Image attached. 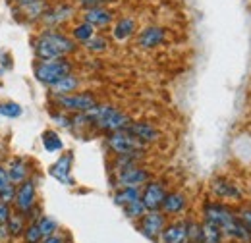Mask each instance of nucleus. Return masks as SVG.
<instances>
[{
	"label": "nucleus",
	"instance_id": "obj_2",
	"mask_svg": "<svg viewBox=\"0 0 251 243\" xmlns=\"http://www.w3.org/2000/svg\"><path fill=\"white\" fill-rule=\"evenodd\" d=\"M87 118L91 122V125H95L97 129L110 133V131H118V129H127V125L131 123V118L118 110L112 104H95L89 112H85Z\"/></svg>",
	"mask_w": 251,
	"mask_h": 243
},
{
	"label": "nucleus",
	"instance_id": "obj_5",
	"mask_svg": "<svg viewBox=\"0 0 251 243\" xmlns=\"http://www.w3.org/2000/svg\"><path fill=\"white\" fill-rule=\"evenodd\" d=\"M106 147L114 154H127V152L133 151H145L147 145H143L127 129H118V131L106 133Z\"/></svg>",
	"mask_w": 251,
	"mask_h": 243
},
{
	"label": "nucleus",
	"instance_id": "obj_10",
	"mask_svg": "<svg viewBox=\"0 0 251 243\" xmlns=\"http://www.w3.org/2000/svg\"><path fill=\"white\" fill-rule=\"evenodd\" d=\"M151 180V174L143 166H129L116 170V187H141Z\"/></svg>",
	"mask_w": 251,
	"mask_h": 243
},
{
	"label": "nucleus",
	"instance_id": "obj_4",
	"mask_svg": "<svg viewBox=\"0 0 251 243\" xmlns=\"http://www.w3.org/2000/svg\"><path fill=\"white\" fill-rule=\"evenodd\" d=\"M54 104L58 106V110L68 114H83L97 104V97L93 93H68L54 97Z\"/></svg>",
	"mask_w": 251,
	"mask_h": 243
},
{
	"label": "nucleus",
	"instance_id": "obj_40",
	"mask_svg": "<svg viewBox=\"0 0 251 243\" xmlns=\"http://www.w3.org/2000/svg\"><path fill=\"white\" fill-rule=\"evenodd\" d=\"M41 243H64V238L62 236H58V234H52V236H47V238H43Z\"/></svg>",
	"mask_w": 251,
	"mask_h": 243
},
{
	"label": "nucleus",
	"instance_id": "obj_7",
	"mask_svg": "<svg viewBox=\"0 0 251 243\" xmlns=\"http://www.w3.org/2000/svg\"><path fill=\"white\" fill-rule=\"evenodd\" d=\"M74 16H75V6L68 4V2H58L54 6H49L45 16L41 18V24L47 29H58L60 25L68 24Z\"/></svg>",
	"mask_w": 251,
	"mask_h": 243
},
{
	"label": "nucleus",
	"instance_id": "obj_13",
	"mask_svg": "<svg viewBox=\"0 0 251 243\" xmlns=\"http://www.w3.org/2000/svg\"><path fill=\"white\" fill-rule=\"evenodd\" d=\"M139 220H141L139 230L149 240H157L160 232L164 230V226H166V214L162 211H147Z\"/></svg>",
	"mask_w": 251,
	"mask_h": 243
},
{
	"label": "nucleus",
	"instance_id": "obj_12",
	"mask_svg": "<svg viewBox=\"0 0 251 243\" xmlns=\"http://www.w3.org/2000/svg\"><path fill=\"white\" fill-rule=\"evenodd\" d=\"M81 20L91 24L95 29H106L114 24L116 16L108 6H97V8L81 10Z\"/></svg>",
	"mask_w": 251,
	"mask_h": 243
},
{
	"label": "nucleus",
	"instance_id": "obj_19",
	"mask_svg": "<svg viewBox=\"0 0 251 243\" xmlns=\"http://www.w3.org/2000/svg\"><path fill=\"white\" fill-rule=\"evenodd\" d=\"M188 207V197L182 193V191H170L166 193L164 201H162V207L160 211L164 214H182Z\"/></svg>",
	"mask_w": 251,
	"mask_h": 243
},
{
	"label": "nucleus",
	"instance_id": "obj_30",
	"mask_svg": "<svg viewBox=\"0 0 251 243\" xmlns=\"http://www.w3.org/2000/svg\"><path fill=\"white\" fill-rule=\"evenodd\" d=\"M124 209V214L127 218H131V220H139L143 214L147 213V209H145V205L141 203V199H137V201H131V203H127Z\"/></svg>",
	"mask_w": 251,
	"mask_h": 243
},
{
	"label": "nucleus",
	"instance_id": "obj_22",
	"mask_svg": "<svg viewBox=\"0 0 251 243\" xmlns=\"http://www.w3.org/2000/svg\"><path fill=\"white\" fill-rule=\"evenodd\" d=\"M79 87V77L72 72L68 75H64L62 79H58L56 83H52L49 89L52 93V97H60V95H68V93H75Z\"/></svg>",
	"mask_w": 251,
	"mask_h": 243
},
{
	"label": "nucleus",
	"instance_id": "obj_41",
	"mask_svg": "<svg viewBox=\"0 0 251 243\" xmlns=\"http://www.w3.org/2000/svg\"><path fill=\"white\" fill-rule=\"evenodd\" d=\"M8 183H12L8 180V174H6V170L4 168H0V189H4Z\"/></svg>",
	"mask_w": 251,
	"mask_h": 243
},
{
	"label": "nucleus",
	"instance_id": "obj_9",
	"mask_svg": "<svg viewBox=\"0 0 251 243\" xmlns=\"http://www.w3.org/2000/svg\"><path fill=\"white\" fill-rule=\"evenodd\" d=\"M168 37V31L160 25H147L141 31L135 33V45L141 49V50H153L158 49Z\"/></svg>",
	"mask_w": 251,
	"mask_h": 243
},
{
	"label": "nucleus",
	"instance_id": "obj_27",
	"mask_svg": "<svg viewBox=\"0 0 251 243\" xmlns=\"http://www.w3.org/2000/svg\"><path fill=\"white\" fill-rule=\"evenodd\" d=\"M83 47H85V50H87V52H91V54H102V52H106V50H108L110 43H108V39H106L104 35L95 33L87 43H83Z\"/></svg>",
	"mask_w": 251,
	"mask_h": 243
},
{
	"label": "nucleus",
	"instance_id": "obj_33",
	"mask_svg": "<svg viewBox=\"0 0 251 243\" xmlns=\"http://www.w3.org/2000/svg\"><path fill=\"white\" fill-rule=\"evenodd\" d=\"M24 238H25V243H41L43 240V234H41V230H39V224H37V220L31 222L25 230H24Z\"/></svg>",
	"mask_w": 251,
	"mask_h": 243
},
{
	"label": "nucleus",
	"instance_id": "obj_23",
	"mask_svg": "<svg viewBox=\"0 0 251 243\" xmlns=\"http://www.w3.org/2000/svg\"><path fill=\"white\" fill-rule=\"evenodd\" d=\"M226 238H230V240H236V242L240 243H251V232L250 228L240 220V218H236V222L226 230V234H224Z\"/></svg>",
	"mask_w": 251,
	"mask_h": 243
},
{
	"label": "nucleus",
	"instance_id": "obj_42",
	"mask_svg": "<svg viewBox=\"0 0 251 243\" xmlns=\"http://www.w3.org/2000/svg\"><path fill=\"white\" fill-rule=\"evenodd\" d=\"M8 2H12V4H16V6H22V4H25L27 0H8Z\"/></svg>",
	"mask_w": 251,
	"mask_h": 243
},
{
	"label": "nucleus",
	"instance_id": "obj_31",
	"mask_svg": "<svg viewBox=\"0 0 251 243\" xmlns=\"http://www.w3.org/2000/svg\"><path fill=\"white\" fill-rule=\"evenodd\" d=\"M6 230L12 234V236H20V234H24V214L16 213L12 214L10 218H8V222H6Z\"/></svg>",
	"mask_w": 251,
	"mask_h": 243
},
{
	"label": "nucleus",
	"instance_id": "obj_35",
	"mask_svg": "<svg viewBox=\"0 0 251 243\" xmlns=\"http://www.w3.org/2000/svg\"><path fill=\"white\" fill-rule=\"evenodd\" d=\"M186 243H201V224L188 222V240Z\"/></svg>",
	"mask_w": 251,
	"mask_h": 243
},
{
	"label": "nucleus",
	"instance_id": "obj_21",
	"mask_svg": "<svg viewBox=\"0 0 251 243\" xmlns=\"http://www.w3.org/2000/svg\"><path fill=\"white\" fill-rule=\"evenodd\" d=\"M49 6H50L49 0H27L25 4L18 6V10L24 14L25 20H29V22H41V18L49 10Z\"/></svg>",
	"mask_w": 251,
	"mask_h": 243
},
{
	"label": "nucleus",
	"instance_id": "obj_34",
	"mask_svg": "<svg viewBox=\"0 0 251 243\" xmlns=\"http://www.w3.org/2000/svg\"><path fill=\"white\" fill-rule=\"evenodd\" d=\"M50 118H52V122H56V125H60V127H66V129L72 127V116H68V112H62V110L50 112Z\"/></svg>",
	"mask_w": 251,
	"mask_h": 243
},
{
	"label": "nucleus",
	"instance_id": "obj_38",
	"mask_svg": "<svg viewBox=\"0 0 251 243\" xmlns=\"http://www.w3.org/2000/svg\"><path fill=\"white\" fill-rule=\"evenodd\" d=\"M238 218L250 228V232H251V207H242L240 213H238Z\"/></svg>",
	"mask_w": 251,
	"mask_h": 243
},
{
	"label": "nucleus",
	"instance_id": "obj_1",
	"mask_svg": "<svg viewBox=\"0 0 251 243\" xmlns=\"http://www.w3.org/2000/svg\"><path fill=\"white\" fill-rule=\"evenodd\" d=\"M35 54L39 60H56V58H68L77 50V43L58 29H45L37 35L33 43Z\"/></svg>",
	"mask_w": 251,
	"mask_h": 243
},
{
	"label": "nucleus",
	"instance_id": "obj_6",
	"mask_svg": "<svg viewBox=\"0 0 251 243\" xmlns=\"http://www.w3.org/2000/svg\"><path fill=\"white\" fill-rule=\"evenodd\" d=\"M203 216H205V222H211V224L219 226L222 234H226V230L238 218V214L234 213L230 207H226L222 203H215V201H209V203L203 205Z\"/></svg>",
	"mask_w": 251,
	"mask_h": 243
},
{
	"label": "nucleus",
	"instance_id": "obj_26",
	"mask_svg": "<svg viewBox=\"0 0 251 243\" xmlns=\"http://www.w3.org/2000/svg\"><path fill=\"white\" fill-rule=\"evenodd\" d=\"M222 240H224V234L219 226L211 222L201 224V243H222Z\"/></svg>",
	"mask_w": 251,
	"mask_h": 243
},
{
	"label": "nucleus",
	"instance_id": "obj_28",
	"mask_svg": "<svg viewBox=\"0 0 251 243\" xmlns=\"http://www.w3.org/2000/svg\"><path fill=\"white\" fill-rule=\"evenodd\" d=\"M41 141H43V147H45L47 152H58L64 149V141L60 139V135L56 131H52V129L45 131L43 137H41Z\"/></svg>",
	"mask_w": 251,
	"mask_h": 243
},
{
	"label": "nucleus",
	"instance_id": "obj_37",
	"mask_svg": "<svg viewBox=\"0 0 251 243\" xmlns=\"http://www.w3.org/2000/svg\"><path fill=\"white\" fill-rule=\"evenodd\" d=\"M116 0H77V6L81 10H87V8H97V6H108Z\"/></svg>",
	"mask_w": 251,
	"mask_h": 243
},
{
	"label": "nucleus",
	"instance_id": "obj_17",
	"mask_svg": "<svg viewBox=\"0 0 251 243\" xmlns=\"http://www.w3.org/2000/svg\"><path fill=\"white\" fill-rule=\"evenodd\" d=\"M137 33V22L131 16H122L114 22L112 25V39L118 43H126L129 41L133 35Z\"/></svg>",
	"mask_w": 251,
	"mask_h": 243
},
{
	"label": "nucleus",
	"instance_id": "obj_18",
	"mask_svg": "<svg viewBox=\"0 0 251 243\" xmlns=\"http://www.w3.org/2000/svg\"><path fill=\"white\" fill-rule=\"evenodd\" d=\"M160 242L162 243H186L188 240V222H172L164 226L160 232Z\"/></svg>",
	"mask_w": 251,
	"mask_h": 243
},
{
	"label": "nucleus",
	"instance_id": "obj_24",
	"mask_svg": "<svg viewBox=\"0 0 251 243\" xmlns=\"http://www.w3.org/2000/svg\"><path fill=\"white\" fill-rule=\"evenodd\" d=\"M141 197V187H118L114 193V203L118 207H126L131 201H137Z\"/></svg>",
	"mask_w": 251,
	"mask_h": 243
},
{
	"label": "nucleus",
	"instance_id": "obj_16",
	"mask_svg": "<svg viewBox=\"0 0 251 243\" xmlns=\"http://www.w3.org/2000/svg\"><path fill=\"white\" fill-rule=\"evenodd\" d=\"M72 162H74V154L72 152H66L62 154L52 166H50V176L56 180V182L64 183V185H72Z\"/></svg>",
	"mask_w": 251,
	"mask_h": 243
},
{
	"label": "nucleus",
	"instance_id": "obj_29",
	"mask_svg": "<svg viewBox=\"0 0 251 243\" xmlns=\"http://www.w3.org/2000/svg\"><path fill=\"white\" fill-rule=\"evenodd\" d=\"M22 114H24L22 104H18V102H14V100H4V102H0V116H2V118L16 120V118H20Z\"/></svg>",
	"mask_w": 251,
	"mask_h": 243
},
{
	"label": "nucleus",
	"instance_id": "obj_3",
	"mask_svg": "<svg viewBox=\"0 0 251 243\" xmlns=\"http://www.w3.org/2000/svg\"><path fill=\"white\" fill-rule=\"evenodd\" d=\"M74 64L68 58H56V60H41L35 66V79L47 87L62 79L64 75L72 73Z\"/></svg>",
	"mask_w": 251,
	"mask_h": 243
},
{
	"label": "nucleus",
	"instance_id": "obj_14",
	"mask_svg": "<svg viewBox=\"0 0 251 243\" xmlns=\"http://www.w3.org/2000/svg\"><path fill=\"white\" fill-rule=\"evenodd\" d=\"M211 191L215 197L219 199H224V201H242L244 199V191L242 187L236 182L224 178V176H219L211 182Z\"/></svg>",
	"mask_w": 251,
	"mask_h": 243
},
{
	"label": "nucleus",
	"instance_id": "obj_32",
	"mask_svg": "<svg viewBox=\"0 0 251 243\" xmlns=\"http://www.w3.org/2000/svg\"><path fill=\"white\" fill-rule=\"evenodd\" d=\"M37 224H39V230H41L43 238L52 236V234H56V230H58V222H56L54 218H50V216H43V218H39Z\"/></svg>",
	"mask_w": 251,
	"mask_h": 243
},
{
	"label": "nucleus",
	"instance_id": "obj_8",
	"mask_svg": "<svg viewBox=\"0 0 251 243\" xmlns=\"http://www.w3.org/2000/svg\"><path fill=\"white\" fill-rule=\"evenodd\" d=\"M14 207H16V213L20 214H29L37 207V187H35V182L25 180V182L18 183L16 197H14Z\"/></svg>",
	"mask_w": 251,
	"mask_h": 243
},
{
	"label": "nucleus",
	"instance_id": "obj_25",
	"mask_svg": "<svg viewBox=\"0 0 251 243\" xmlns=\"http://www.w3.org/2000/svg\"><path fill=\"white\" fill-rule=\"evenodd\" d=\"M97 29H95L91 24H87V22H79V24H75L74 27H72V39L75 41V43H79V45H83V43H87L91 37H93Z\"/></svg>",
	"mask_w": 251,
	"mask_h": 243
},
{
	"label": "nucleus",
	"instance_id": "obj_11",
	"mask_svg": "<svg viewBox=\"0 0 251 243\" xmlns=\"http://www.w3.org/2000/svg\"><path fill=\"white\" fill-rule=\"evenodd\" d=\"M166 185L162 182H157V180H149V182L143 185L141 189V203L145 205L147 211H160L162 207V201L166 197Z\"/></svg>",
	"mask_w": 251,
	"mask_h": 243
},
{
	"label": "nucleus",
	"instance_id": "obj_39",
	"mask_svg": "<svg viewBox=\"0 0 251 243\" xmlns=\"http://www.w3.org/2000/svg\"><path fill=\"white\" fill-rule=\"evenodd\" d=\"M10 216H12L10 205H6V203H0V224H6Z\"/></svg>",
	"mask_w": 251,
	"mask_h": 243
},
{
	"label": "nucleus",
	"instance_id": "obj_36",
	"mask_svg": "<svg viewBox=\"0 0 251 243\" xmlns=\"http://www.w3.org/2000/svg\"><path fill=\"white\" fill-rule=\"evenodd\" d=\"M14 197H16V185L14 183H8L4 189H0V203H14Z\"/></svg>",
	"mask_w": 251,
	"mask_h": 243
},
{
	"label": "nucleus",
	"instance_id": "obj_15",
	"mask_svg": "<svg viewBox=\"0 0 251 243\" xmlns=\"http://www.w3.org/2000/svg\"><path fill=\"white\" fill-rule=\"evenodd\" d=\"M127 131L137 137L143 145H149V143H157L158 137H160V131L151 123V122H131L127 125Z\"/></svg>",
	"mask_w": 251,
	"mask_h": 243
},
{
	"label": "nucleus",
	"instance_id": "obj_20",
	"mask_svg": "<svg viewBox=\"0 0 251 243\" xmlns=\"http://www.w3.org/2000/svg\"><path fill=\"white\" fill-rule=\"evenodd\" d=\"M6 174H8V180L12 183H22L27 180L29 176V168H27V160L22 158V156H16L8 162V166L4 168Z\"/></svg>",
	"mask_w": 251,
	"mask_h": 243
}]
</instances>
